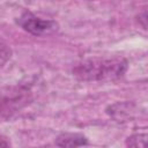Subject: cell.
Wrapping results in <instances>:
<instances>
[{
    "instance_id": "8",
    "label": "cell",
    "mask_w": 148,
    "mask_h": 148,
    "mask_svg": "<svg viewBox=\"0 0 148 148\" xmlns=\"http://www.w3.org/2000/svg\"><path fill=\"white\" fill-rule=\"evenodd\" d=\"M87 1H94V0H87Z\"/></svg>"
},
{
    "instance_id": "6",
    "label": "cell",
    "mask_w": 148,
    "mask_h": 148,
    "mask_svg": "<svg viewBox=\"0 0 148 148\" xmlns=\"http://www.w3.org/2000/svg\"><path fill=\"white\" fill-rule=\"evenodd\" d=\"M12 49L2 40H0V67H2L12 58Z\"/></svg>"
},
{
    "instance_id": "1",
    "label": "cell",
    "mask_w": 148,
    "mask_h": 148,
    "mask_svg": "<svg viewBox=\"0 0 148 148\" xmlns=\"http://www.w3.org/2000/svg\"><path fill=\"white\" fill-rule=\"evenodd\" d=\"M128 62L123 57H94L77 62L73 75L83 82H106L120 79L127 71Z\"/></svg>"
},
{
    "instance_id": "4",
    "label": "cell",
    "mask_w": 148,
    "mask_h": 148,
    "mask_svg": "<svg viewBox=\"0 0 148 148\" xmlns=\"http://www.w3.org/2000/svg\"><path fill=\"white\" fill-rule=\"evenodd\" d=\"M56 146L59 147H80L88 145V139L81 133H61L54 140Z\"/></svg>"
},
{
    "instance_id": "3",
    "label": "cell",
    "mask_w": 148,
    "mask_h": 148,
    "mask_svg": "<svg viewBox=\"0 0 148 148\" xmlns=\"http://www.w3.org/2000/svg\"><path fill=\"white\" fill-rule=\"evenodd\" d=\"M16 23L24 31L34 36H50L59 30V24L54 20L42 18L31 12H23L16 18Z\"/></svg>"
},
{
    "instance_id": "7",
    "label": "cell",
    "mask_w": 148,
    "mask_h": 148,
    "mask_svg": "<svg viewBox=\"0 0 148 148\" xmlns=\"http://www.w3.org/2000/svg\"><path fill=\"white\" fill-rule=\"evenodd\" d=\"M9 146H10V141L6 136L0 134V147H9Z\"/></svg>"
},
{
    "instance_id": "5",
    "label": "cell",
    "mask_w": 148,
    "mask_h": 148,
    "mask_svg": "<svg viewBox=\"0 0 148 148\" xmlns=\"http://www.w3.org/2000/svg\"><path fill=\"white\" fill-rule=\"evenodd\" d=\"M147 133H135L127 138L126 146L128 147H146L147 143Z\"/></svg>"
},
{
    "instance_id": "2",
    "label": "cell",
    "mask_w": 148,
    "mask_h": 148,
    "mask_svg": "<svg viewBox=\"0 0 148 148\" xmlns=\"http://www.w3.org/2000/svg\"><path fill=\"white\" fill-rule=\"evenodd\" d=\"M32 91L28 86L13 84L0 88V117L9 118L20 112L32 101Z\"/></svg>"
}]
</instances>
